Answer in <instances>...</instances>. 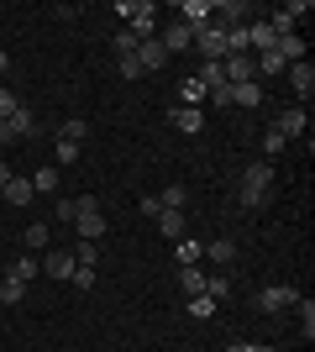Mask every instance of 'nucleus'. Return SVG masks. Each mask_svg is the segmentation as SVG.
Here are the masks:
<instances>
[{
	"instance_id": "nucleus-1",
	"label": "nucleus",
	"mask_w": 315,
	"mask_h": 352,
	"mask_svg": "<svg viewBox=\"0 0 315 352\" xmlns=\"http://www.w3.org/2000/svg\"><path fill=\"white\" fill-rule=\"evenodd\" d=\"M268 195H273V163H268V158H257L253 168L242 174L237 206H242V210H263V206H268Z\"/></svg>"
},
{
	"instance_id": "nucleus-2",
	"label": "nucleus",
	"mask_w": 315,
	"mask_h": 352,
	"mask_svg": "<svg viewBox=\"0 0 315 352\" xmlns=\"http://www.w3.org/2000/svg\"><path fill=\"white\" fill-rule=\"evenodd\" d=\"M116 11L126 16V21H132L126 32H132L137 43H148V37H152V27H158V6H152V0H121Z\"/></svg>"
},
{
	"instance_id": "nucleus-3",
	"label": "nucleus",
	"mask_w": 315,
	"mask_h": 352,
	"mask_svg": "<svg viewBox=\"0 0 315 352\" xmlns=\"http://www.w3.org/2000/svg\"><path fill=\"white\" fill-rule=\"evenodd\" d=\"M74 232L84 236V242H100V236H105V210L95 206L90 195H79V200H74Z\"/></svg>"
},
{
	"instance_id": "nucleus-4",
	"label": "nucleus",
	"mask_w": 315,
	"mask_h": 352,
	"mask_svg": "<svg viewBox=\"0 0 315 352\" xmlns=\"http://www.w3.org/2000/svg\"><path fill=\"white\" fill-rule=\"evenodd\" d=\"M174 21H184L189 32H205V27H215V0H184Z\"/></svg>"
},
{
	"instance_id": "nucleus-5",
	"label": "nucleus",
	"mask_w": 315,
	"mask_h": 352,
	"mask_svg": "<svg viewBox=\"0 0 315 352\" xmlns=\"http://www.w3.org/2000/svg\"><path fill=\"white\" fill-rule=\"evenodd\" d=\"M294 300H300V289H294V284H268V289H257L253 305H257V310H294Z\"/></svg>"
},
{
	"instance_id": "nucleus-6",
	"label": "nucleus",
	"mask_w": 315,
	"mask_h": 352,
	"mask_svg": "<svg viewBox=\"0 0 315 352\" xmlns=\"http://www.w3.org/2000/svg\"><path fill=\"white\" fill-rule=\"evenodd\" d=\"M158 43H163V53H168V58H179L184 47H195V32L184 27V21H168V27L158 32Z\"/></svg>"
},
{
	"instance_id": "nucleus-7",
	"label": "nucleus",
	"mask_w": 315,
	"mask_h": 352,
	"mask_svg": "<svg viewBox=\"0 0 315 352\" xmlns=\"http://www.w3.org/2000/svg\"><path fill=\"white\" fill-rule=\"evenodd\" d=\"M11 132H16V142H32V137L43 132V116H37L32 105H16L11 111Z\"/></svg>"
},
{
	"instance_id": "nucleus-8",
	"label": "nucleus",
	"mask_w": 315,
	"mask_h": 352,
	"mask_svg": "<svg viewBox=\"0 0 315 352\" xmlns=\"http://www.w3.org/2000/svg\"><path fill=\"white\" fill-rule=\"evenodd\" d=\"M221 74H226V85H253L257 63H253V53H242V58H221Z\"/></svg>"
},
{
	"instance_id": "nucleus-9",
	"label": "nucleus",
	"mask_w": 315,
	"mask_h": 352,
	"mask_svg": "<svg viewBox=\"0 0 315 352\" xmlns=\"http://www.w3.org/2000/svg\"><path fill=\"white\" fill-rule=\"evenodd\" d=\"M195 47L205 53V63H221V58H226V37H221V27H205V32H195Z\"/></svg>"
},
{
	"instance_id": "nucleus-10",
	"label": "nucleus",
	"mask_w": 315,
	"mask_h": 352,
	"mask_svg": "<svg viewBox=\"0 0 315 352\" xmlns=\"http://www.w3.org/2000/svg\"><path fill=\"white\" fill-rule=\"evenodd\" d=\"M74 252H63V248H47V258H43V274H53V279H74Z\"/></svg>"
},
{
	"instance_id": "nucleus-11",
	"label": "nucleus",
	"mask_w": 315,
	"mask_h": 352,
	"mask_svg": "<svg viewBox=\"0 0 315 352\" xmlns=\"http://www.w3.org/2000/svg\"><path fill=\"white\" fill-rule=\"evenodd\" d=\"M137 63H142V74H158V69L168 63L163 43H158V37H148V43H137Z\"/></svg>"
},
{
	"instance_id": "nucleus-12",
	"label": "nucleus",
	"mask_w": 315,
	"mask_h": 352,
	"mask_svg": "<svg viewBox=\"0 0 315 352\" xmlns=\"http://www.w3.org/2000/svg\"><path fill=\"white\" fill-rule=\"evenodd\" d=\"M305 16H310V6H300V0H294V6H284V11H273V16H268V27L284 37V32H294V21H305Z\"/></svg>"
},
{
	"instance_id": "nucleus-13",
	"label": "nucleus",
	"mask_w": 315,
	"mask_h": 352,
	"mask_svg": "<svg viewBox=\"0 0 315 352\" xmlns=\"http://www.w3.org/2000/svg\"><path fill=\"white\" fill-rule=\"evenodd\" d=\"M273 126H279V137H284V142L305 137V105H289V111H284L279 121H273Z\"/></svg>"
},
{
	"instance_id": "nucleus-14",
	"label": "nucleus",
	"mask_w": 315,
	"mask_h": 352,
	"mask_svg": "<svg viewBox=\"0 0 315 352\" xmlns=\"http://www.w3.org/2000/svg\"><path fill=\"white\" fill-rule=\"evenodd\" d=\"M32 195H37V190H32V179L11 174V184H5V190H0V200H11V206L21 210V206H32Z\"/></svg>"
},
{
	"instance_id": "nucleus-15",
	"label": "nucleus",
	"mask_w": 315,
	"mask_h": 352,
	"mask_svg": "<svg viewBox=\"0 0 315 352\" xmlns=\"http://www.w3.org/2000/svg\"><path fill=\"white\" fill-rule=\"evenodd\" d=\"M289 85H294V95H300V100H310V89H315V69L310 63H289Z\"/></svg>"
},
{
	"instance_id": "nucleus-16",
	"label": "nucleus",
	"mask_w": 315,
	"mask_h": 352,
	"mask_svg": "<svg viewBox=\"0 0 315 352\" xmlns=\"http://www.w3.org/2000/svg\"><path fill=\"white\" fill-rule=\"evenodd\" d=\"M221 37H226V58H242V53H253V43H247V27H221Z\"/></svg>"
},
{
	"instance_id": "nucleus-17",
	"label": "nucleus",
	"mask_w": 315,
	"mask_h": 352,
	"mask_svg": "<svg viewBox=\"0 0 315 352\" xmlns=\"http://www.w3.org/2000/svg\"><path fill=\"white\" fill-rule=\"evenodd\" d=\"M205 279H210V274H205V268H200V263L179 268V289L189 294V300H195V294H205Z\"/></svg>"
},
{
	"instance_id": "nucleus-18",
	"label": "nucleus",
	"mask_w": 315,
	"mask_h": 352,
	"mask_svg": "<svg viewBox=\"0 0 315 352\" xmlns=\"http://www.w3.org/2000/svg\"><path fill=\"white\" fill-rule=\"evenodd\" d=\"M174 126H179V132H189V137H195L200 126H205V111H195V105H174Z\"/></svg>"
},
{
	"instance_id": "nucleus-19",
	"label": "nucleus",
	"mask_w": 315,
	"mask_h": 352,
	"mask_svg": "<svg viewBox=\"0 0 315 352\" xmlns=\"http://www.w3.org/2000/svg\"><path fill=\"white\" fill-rule=\"evenodd\" d=\"M205 258L210 263H237V242H231V236H215V242H205Z\"/></svg>"
},
{
	"instance_id": "nucleus-20",
	"label": "nucleus",
	"mask_w": 315,
	"mask_h": 352,
	"mask_svg": "<svg viewBox=\"0 0 315 352\" xmlns=\"http://www.w3.org/2000/svg\"><path fill=\"white\" fill-rule=\"evenodd\" d=\"M158 232H163L168 242H179L184 236V210H158Z\"/></svg>"
},
{
	"instance_id": "nucleus-21",
	"label": "nucleus",
	"mask_w": 315,
	"mask_h": 352,
	"mask_svg": "<svg viewBox=\"0 0 315 352\" xmlns=\"http://www.w3.org/2000/svg\"><path fill=\"white\" fill-rule=\"evenodd\" d=\"M37 274H43V263H37L32 252H21V258H16V263H11V279H21V284H32V279H37Z\"/></svg>"
},
{
	"instance_id": "nucleus-22",
	"label": "nucleus",
	"mask_w": 315,
	"mask_h": 352,
	"mask_svg": "<svg viewBox=\"0 0 315 352\" xmlns=\"http://www.w3.org/2000/svg\"><path fill=\"white\" fill-rule=\"evenodd\" d=\"M253 63H257V79H273V74H284V69H289V63L279 58V53H273V47H268V53H257Z\"/></svg>"
},
{
	"instance_id": "nucleus-23",
	"label": "nucleus",
	"mask_w": 315,
	"mask_h": 352,
	"mask_svg": "<svg viewBox=\"0 0 315 352\" xmlns=\"http://www.w3.org/2000/svg\"><path fill=\"white\" fill-rule=\"evenodd\" d=\"M200 258H205V242H195V236H179V268L200 263Z\"/></svg>"
},
{
	"instance_id": "nucleus-24",
	"label": "nucleus",
	"mask_w": 315,
	"mask_h": 352,
	"mask_svg": "<svg viewBox=\"0 0 315 352\" xmlns=\"http://www.w3.org/2000/svg\"><path fill=\"white\" fill-rule=\"evenodd\" d=\"M47 226L53 221H32L27 226V252H47Z\"/></svg>"
},
{
	"instance_id": "nucleus-25",
	"label": "nucleus",
	"mask_w": 315,
	"mask_h": 352,
	"mask_svg": "<svg viewBox=\"0 0 315 352\" xmlns=\"http://www.w3.org/2000/svg\"><path fill=\"white\" fill-rule=\"evenodd\" d=\"M32 190H37V195H53V190H58V168H53V163L37 168V174H32Z\"/></svg>"
},
{
	"instance_id": "nucleus-26",
	"label": "nucleus",
	"mask_w": 315,
	"mask_h": 352,
	"mask_svg": "<svg viewBox=\"0 0 315 352\" xmlns=\"http://www.w3.org/2000/svg\"><path fill=\"white\" fill-rule=\"evenodd\" d=\"M84 132H90V126H84V121H79V116H69V121H63V126H58V142H84Z\"/></svg>"
},
{
	"instance_id": "nucleus-27",
	"label": "nucleus",
	"mask_w": 315,
	"mask_h": 352,
	"mask_svg": "<svg viewBox=\"0 0 315 352\" xmlns=\"http://www.w3.org/2000/svg\"><path fill=\"white\" fill-rule=\"evenodd\" d=\"M184 310H189L195 321H210V316H215V310H221V305H215L210 294H195V300H189V305H184Z\"/></svg>"
},
{
	"instance_id": "nucleus-28",
	"label": "nucleus",
	"mask_w": 315,
	"mask_h": 352,
	"mask_svg": "<svg viewBox=\"0 0 315 352\" xmlns=\"http://www.w3.org/2000/svg\"><path fill=\"white\" fill-rule=\"evenodd\" d=\"M0 300H5V305H21V300H27V284L5 274V284H0Z\"/></svg>"
},
{
	"instance_id": "nucleus-29",
	"label": "nucleus",
	"mask_w": 315,
	"mask_h": 352,
	"mask_svg": "<svg viewBox=\"0 0 315 352\" xmlns=\"http://www.w3.org/2000/svg\"><path fill=\"white\" fill-rule=\"evenodd\" d=\"M179 100H184V105H195V111H200V105H205V85H200V79H184Z\"/></svg>"
},
{
	"instance_id": "nucleus-30",
	"label": "nucleus",
	"mask_w": 315,
	"mask_h": 352,
	"mask_svg": "<svg viewBox=\"0 0 315 352\" xmlns=\"http://www.w3.org/2000/svg\"><path fill=\"white\" fill-rule=\"evenodd\" d=\"M184 200H189V195H184V184H168V190L158 195V206H163V210H184Z\"/></svg>"
},
{
	"instance_id": "nucleus-31",
	"label": "nucleus",
	"mask_w": 315,
	"mask_h": 352,
	"mask_svg": "<svg viewBox=\"0 0 315 352\" xmlns=\"http://www.w3.org/2000/svg\"><path fill=\"white\" fill-rule=\"evenodd\" d=\"M205 294L215 300V305H221L226 294H231V279H226V274H210V279H205Z\"/></svg>"
},
{
	"instance_id": "nucleus-32",
	"label": "nucleus",
	"mask_w": 315,
	"mask_h": 352,
	"mask_svg": "<svg viewBox=\"0 0 315 352\" xmlns=\"http://www.w3.org/2000/svg\"><path fill=\"white\" fill-rule=\"evenodd\" d=\"M74 263H79V268H100V252H95V242H79V248H74Z\"/></svg>"
},
{
	"instance_id": "nucleus-33",
	"label": "nucleus",
	"mask_w": 315,
	"mask_h": 352,
	"mask_svg": "<svg viewBox=\"0 0 315 352\" xmlns=\"http://www.w3.org/2000/svg\"><path fill=\"white\" fill-rule=\"evenodd\" d=\"M294 310H300V331L315 337V305H310V300H294Z\"/></svg>"
},
{
	"instance_id": "nucleus-34",
	"label": "nucleus",
	"mask_w": 315,
	"mask_h": 352,
	"mask_svg": "<svg viewBox=\"0 0 315 352\" xmlns=\"http://www.w3.org/2000/svg\"><path fill=\"white\" fill-rule=\"evenodd\" d=\"M110 47H116L121 58H132V53H137V37H132V32H126V27H121L116 37H110Z\"/></svg>"
},
{
	"instance_id": "nucleus-35",
	"label": "nucleus",
	"mask_w": 315,
	"mask_h": 352,
	"mask_svg": "<svg viewBox=\"0 0 315 352\" xmlns=\"http://www.w3.org/2000/svg\"><path fill=\"white\" fill-rule=\"evenodd\" d=\"M284 137H279V126H268V132H263V158H273V153H284Z\"/></svg>"
},
{
	"instance_id": "nucleus-36",
	"label": "nucleus",
	"mask_w": 315,
	"mask_h": 352,
	"mask_svg": "<svg viewBox=\"0 0 315 352\" xmlns=\"http://www.w3.org/2000/svg\"><path fill=\"white\" fill-rule=\"evenodd\" d=\"M116 69H121V79H142V63H137V53H132V58H121Z\"/></svg>"
},
{
	"instance_id": "nucleus-37",
	"label": "nucleus",
	"mask_w": 315,
	"mask_h": 352,
	"mask_svg": "<svg viewBox=\"0 0 315 352\" xmlns=\"http://www.w3.org/2000/svg\"><path fill=\"white\" fill-rule=\"evenodd\" d=\"M16 105H21V100H16L11 89H0V121H11V111H16Z\"/></svg>"
},
{
	"instance_id": "nucleus-38",
	"label": "nucleus",
	"mask_w": 315,
	"mask_h": 352,
	"mask_svg": "<svg viewBox=\"0 0 315 352\" xmlns=\"http://www.w3.org/2000/svg\"><path fill=\"white\" fill-rule=\"evenodd\" d=\"M53 216H58L63 226H74V200H58V206H53Z\"/></svg>"
},
{
	"instance_id": "nucleus-39",
	"label": "nucleus",
	"mask_w": 315,
	"mask_h": 352,
	"mask_svg": "<svg viewBox=\"0 0 315 352\" xmlns=\"http://www.w3.org/2000/svg\"><path fill=\"white\" fill-rule=\"evenodd\" d=\"M74 289H95V268H74Z\"/></svg>"
},
{
	"instance_id": "nucleus-40",
	"label": "nucleus",
	"mask_w": 315,
	"mask_h": 352,
	"mask_svg": "<svg viewBox=\"0 0 315 352\" xmlns=\"http://www.w3.org/2000/svg\"><path fill=\"white\" fill-rule=\"evenodd\" d=\"M53 153H58V163H74V158H79L74 142H53Z\"/></svg>"
},
{
	"instance_id": "nucleus-41",
	"label": "nucleus",
	"mask_w": 315,
	"mask_h": 352,
	"mask_svg": "<svg viewBox=\"0 0 315 352\" xmlns=\"http://www.w3.org/2000/svg\"><path fill=\"white\" fill-rule=\"evenodd\" d=\"M226 352H257V342H231Z\"/></svg>"
},
{
	"instance_id": "nucleus-42",
	"label": "nucleus",
	"mask_w": 315,
	"mask_h": 352,
	"mask_svg": "<svg viewBox=\"0 0 315 352\" xmlns=\"http://www.w3.org/2000/svg\"><path fill=\"white\" fill-rule=\"evenodd\" d=\"M5 184H11V163L0 158V190H5Z\"/></svg>"
},
{
	"instance_id": "nucleus-43",
	"label": "nucleus",
	"mask_w": 315,
	"mask_h": 352,
	"mask_svg": "<svg viewBox=\"0 0 315 352\" xmlns=\"http://www.w3.org/2000/svg\"><path fill=\"white\" fill-rule=\"evenodd\" d=\"M0 142H16V132H11V121H0Z\"/></svg>"
},
{
	"instance_id": "nucleus-44",
	"label": "nucleus",
	"mask_w": 315,
	"mask_h": 352,
	"mask_svg": "<svg viewBox=\"0 0 315 352\" xmlns=\"http://www.w3.org/2000/svg\"><path fill=\"white\" fill-rule=\"evenodd\" d=\"M0 74H11V53L5 47H0Z\"/></svg>"
},
{
	"instance_id": "nucleus-45",
	"label": "nucleus",
	"mask_w": 315,
	"mask_h": 352,
	"mask_svg": "<svg viewBox=\"0 0 315 352\" xmlns=\"http://www.w3.org/2000/svg\"><path fill=\"white\" fill-rule=\"evenodd\" d=\"M257 352H273V347H257Z\"/></svg>"
}]
</instances>
